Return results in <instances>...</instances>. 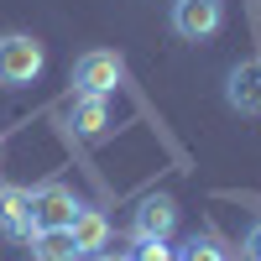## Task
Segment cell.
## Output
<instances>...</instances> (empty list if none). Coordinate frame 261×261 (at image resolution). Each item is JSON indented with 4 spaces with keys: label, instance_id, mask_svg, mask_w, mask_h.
Segmentation results:
<instances>
[{
    "label": "cell",
    "instance_id": "obj_12",
    "mask_svg": "<svg viewBox=\"0 0 261 261\" xmlns=\"http://www.w3.org/2000/svg\"><path fill=\"white\" fill-rule=\"evenodd\" d=\"M130 261H178V251H167V241H141Z\"/></svg>",
    "mask_w": 261,
    "mask_h": 261
},
{
    "label": "cell",
    "instance_id": "obj_7",
    "mask_svg": "<svg viewBox=\"0 0 261 261\" xmlns=\"http://www.w3.org/2000/svg\"><path fill=\"white\" fill-rule=\"evenodd\" d=\"M68 125L79 141H105L110 136V94H73Z\"/></svg>",
    "mask_w": 261,
    "mask_h": 261
},
{
    "label": "cell",
    "instance_id": "obj_11",
    "mask_svg": "<svg viewBox=\"0 0 261 261\" xmlns=\"http://www.w3.org/2000/svg\"><path fill=\"white\" fill-rule=\"evenodd\" d=\"M178 261H225V251H220V241H209V235H193L178 251Z\"/></svg>",
    "mask_w": 261,
    "mask_h": 261
},
{
    "label": "cell",
    "instance_id": "obj_8",
    "mask_svg": "<svg viewBox=\"0 0 261 261\" xmlns=\"http://www.w3.org/2000/svg\"><path fill=\"white\" fill-rule=\"evenodd\" d=\"M0 235H11V241H32V235H37L32 188H16V183L0 188Z\"/></svg>",
    "mask_w": 261,
    "mask_h": 261
},
{
    "label": "cell",
    "instance_id": "obj_3",
    "mask_svg": "<svg viewBox=\"0 0 261 261\" xmlns=\"http://www.w3.org/2000/svg\"><path fill=\"white\" fill-rule=\"evenodd\" d=\"M178 230V199H167V193H146L130 214V241H167V235Z\"/></svg>",
    "mask_w": 261,
    "mask_h": 261
},
{
    "label": "cell",
    "instance_id": "obj_1",
    "mask_svg": "<svg viewBox=\"0 0 261 261\" xmlns=\"http://www.w3.org/2000/svg\"><path fill=\"white\" fill-rule=\"evenodd\" d=\"M47 68V47L27 32H6L0 37V89H27Z\"/></svg>",
    "mask_w": 261,
    "mask_h": 261
},
{
    "label": "cell",
    "instance_id": "obj_2",
    "mask_svg": "<svg viewBox=\"0 0 261 261\" xmlns=\"http://www.w3.org/2000/svg\"><path fill=\"white\" fill-rule=\"evenodd\" d=\"M125 79V58L110 53V47H94L73 63V84L79 94H115V84Z\"/></svg>",
    "mask_w": 261,
    "mask_h": 261
},
{
    "label": "cell",
    "instance_id": "obj_9",
    "mask_svg": "<svg viewBox=\"0 0 261 261\" xmlns=\"http://www.w3.org/2000/svg\"><path fill=\"white\" fill-rule=\"evenodd\" d=\"M68 235H73V246H79V256H99V251H110V220H105L99 209H89V204H79V214H73V225H68Z\"/></svg>",
    "mask_w": 261,
    "mask_h": 261
},
{
    "label": "cell",
    "instance_id": "obj_5",
    "mask_svg": "<svg viewBox=\"0 0 261 261\" xmlns=\"http://www.w3.org/2000/svg\"><path fill=\"white\" fill-rule=\"evenodd\" d=\"M73 214H79V199H73L68 183H42V188H32V220H37V230H68Z\"/></svg>",
    "mask_w": 261,
    "mask_h": 261
},
{
    "label": "cell",
    "instance_id": "obj_13",
    "mask_svg": "<svg viewBox=\"0 0 261 261\" xmlns=\"http://www.w3.org/2000/svg\"><path fill=\"white\" fill-rule=\"evenodd\" d=\"M241 256H246V261H261V220L246 230V241H241Z\"/></svg>",
    "mask_w": 261,
    "mask_h": 261
},
{
    "label": "cell",
    "instance_id": "obj_6",
    "mask_svg": "<svg viewBox=\"0 0 261 261\" xmlns=\"http://www.w3.org/2000/svg\"><path fill=\"white\" fill-rule=\"evenodd\" d=\"M225 105L235 115H251L261 120V58H246V63H235L230 79H225Z\"/></svg>",
    "mask_w": 261,
    "mask_h": 261
},
{
    "label": "cell",
    "instance_id": "obj_14",
    "mask_svg": "<svg viewBox=\"0 0 261 261\" xmlns=\"http://www.w3.org/2000/svg\"><path fill=\"white\" fill-rule=\"evenodd\" d=\"M84 261H130V256H120V251H99V256H84Z\"/></svg>",
    "mask_w": 261,
    "mask_h": 261
},
{
    "label": "cell",
    "instance_id": "obj_10",
    "mask_svg": "<svg viewBox=\"0 0 261 261\" xmlns=\"http://www.w3.org/2000/svg\"><path fill=\"white\" fill-rule=\"evenodd\" d=\"M27 246H32V261H84L68 230H37Z\"/></svg>",
    "mask_w": 261,
    "mask_h": 261
},
{
    "label": "cell",
    "instance_id": "obj_4",
    "mask_svg": "<svg viewBox=\"0 0 261 261\" xmlns=\"http://www.w3.org/2000/svg\"><path fill=\"white\" fill-rule=\"evenodd\" d=\"M225 27V0H172V32L183 42H204Z\"/></svg>",
    "mask_w": 261,
    "mask_h": 261
}]
</instances>
